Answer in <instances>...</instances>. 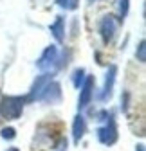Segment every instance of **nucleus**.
I'll list each match as a JSON object with an SVG mask.
<instances>
[{
	"label": "nucleus",
	"instance_id": "obj_7",
	"mask_svg": "<svg viewBox=\"0 0 146 151\" xmlns=\"http://www.w3.org/2000/svg\"><path fill=\"white\" fill-rule=\"evenodd\" d=\"M6 151H20V149H18V147H7Z\"/></svg>",
	"mask_w": 146,
	"mask_h": 151
},
{
	"label": "nucleus",
	"instance_id": "obj_6",
	"mask_svg": "<svg viewBox=\"0 0 146 151\" xmlns=\"http://www.w3.org/2000/svg\"><path fill=\"white\" fill-rule=\"evenodd\" d=\"M135 151H144V144H139V146L135 147Z\"/></svg>",
	"mask_w": 146,
	"mask_h": 151
},
{
	"label": "nucleus",
	"instance_id": "obj_4",
	"mask_svg": "<svg viewBox=\"0 0 146 151\" xmlns=\"http://www.w3.org/2000/svg\"><path fill=\"white\" fill-rule=\"evenodd\" d=\"M90 96H92V79H88L85 88H83V93H81V97H80V108H85L90 101Z\"/></svg>",
	"mask_w": 146,
	"mask_h": 151
},
{
	"label": "nucleus",
	"instance_id": "obj_2",
	"mask_svg": "<svg viewBox=\"0 0 146 151\" xmlns=\"http://www.w3.org/2000/svg\"><path fill=\"white\" fill-rule=\"evenodd\" d=\"M98 139L105 146L116 144V140H117V128H116V122H114L112 117H110V121H108V124L105 128H99L98 129Z\"/></svg>",
	"mask_w": 146,
	"mask_h": 151
},
{
	"label": "nucleus",
	"instance_id": "obj_3",
	"mask_svg": "<svg viewBox=\"0 0 146 151\" xmlns=\"http://www.w3.org/2000/svg\"><path fill=\"white\" fill-rule=\"evenodd\" d=\"M85 129H87V124H85V119L81 115H78L74 119V124H72V139H74V142L78 144L83 135H85Z\"/></svg>",
	"mask_w": 146,
	"mask_h": 151
},
{
	"label": "nucleus",
	"instance_id": "obj_1",
	"mask_svg": "<svg viewBox=\"0 0 146 151\" xmlns=\"http://www.w3.org/2000/svg\"><path fill=\"white\" fill-rule=\"evenodd\" d=\"M22 110H24V101L20 97H7L2 103V115L6 119H9V121L20 117Z\"/></svg>",
	"mask_w": 146,
	"mask_h": 151
},
{
	"label": "nucleus",
	"instance_id": "obj_5",
	"mask_svg": "<svg viewBox=\"0 0 146 151\" xmlns=\"http://www.w3.org/2000/svg\"><path fill=\"white\" fill-rule=\"evenodd\" d=\"M0 137L4 140H13L16 137V129L14 128H2L0 129Z\"/></svg>",
	"mask_w": 146,
	"mask_h": 151
}]
</instances>
